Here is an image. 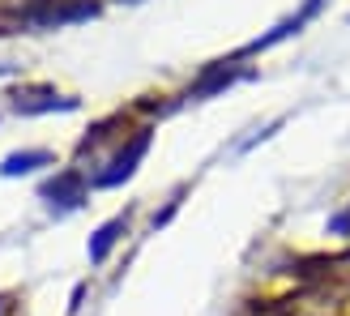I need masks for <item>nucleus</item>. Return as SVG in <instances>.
Wrapping results in <instances>:
<instances>
[{
	"mask_svg": "<svg viewBox=\"0 0 350 316\" xmlns=\"http://www.w3.org/2000/svg\"><path fill=\"white\" fill-rule=\"evenodd\" d=\"M90 17H98V0H34V5L17 9V26L56 30V26L90 22Z\"/></svg>",
	"mask_w": 350,
	"mask_h": 316,
	"instance_id": "nucleus-1",
	"label": "nucleus"
},
{
	"mask_svg": "<svg viewBox=\"0 0 350 316\" xmlns=\"http://www.w3.org/2000/svg\"><path fill=\"white\" fill-rule=\"evenodd\" d=\"M150 137H154V129H150V124H142V129H137L124 146L111 154V163H107V167L90 175V188H120L124 180H133L137 167H142V158H146V150H150Z\"/></svg>",
	"mask_w": 350,
	"mask_h": 316,
	"instance_id": "nucleus-2",
	"label": "nucleus"
},
{
	"mask_svg": "<svg viewBox=\"0 0 350 316\" xmlns=\"http://www.w3.org/2000/svg\"><path fill=\"white\" fill-rule=\"evenodd\" d=\"M39 197H43V205H47V214L64 218V214H73V209L85 205V197H90V180H85L77 167H64V171L51 175V180H43Z\"/></svg>",
	"mask_w": 350,
	"mask_h": 316,
	"instance_id": "nucleus-3",
	"label": "nucleus"
},
{
	"mask_svg": "<svg viewBox=\"0 0 350 316\" xmlns=\"http://www.w3.org/2000/svg\"><path fill=\"white\" fill-rule=\"evenodd\" d=\"M81 98L60 94L56 85H22L9 94V111L13 116H51V111H77Z\"/></svg>",
	"mask_w": 350,
	"mask_h": 316,
	"instance_id": "nucleus-4",
	"label": "nucleus"
},
{
	"mask_svg": "<svg viewBox=\"0 0 350 316\" xmlns=\"http://www.w3.org/2000/svg\"><path fill=\"white\" fill-rule=\"evenodd\" d=\"M243 77H252V68H243L239 60H218V64H209L205 73L188 85V103H205L209 94H218V90H226V85H235V81H243Z\"/></svg>",
	"mask_w": 350,
	"mask_h": 316,
	"instance_id": "nucleus-5",
	"label": "nucleus"
},
{
	"mask_svg": "<svg viewBox=\"0 0 350 316\" xmlns=\"http://www.w3.org/2000/svg\"><path fill=\"white\" fill-rule=\"evenodd\" d=\"M124 231H129V214H116V218H107V222H103L98 231L90 235V248H85V252H90L94 265H103V261L111 256V248L120 243V235H124Z\"/></svg>",
	"mask_w": 350,
	"mask_h": 316,
	"instance_id": "nucleus-6",
	"label": "nucleus"
},
{
	"mask_svg": "<svg viewBox=\"0 0 350 316\" xmlns=\"http://www.w3.org/2000/svg\"><path fill=\"white\" fill-rule=\"evenodd\" d=\"M34 167H51V154L47 150H17V154H9L5 163H0V175L13 180V175H26Z\"/></svg>",
	"mask_w": 350,
	"mask_h": 316,
	"instance_id": "nucleus-7",
	"label": "nucleus"
},
{
	"mask_svg": "<svg viewBox=\"0 0 350 316\" xmlns=\"http://www.w3.org/2000/svg\"><path fill=\"white\" fill-rule=\"evenodd\" d=\"M116 124H124V111H120V116H107L103 124H94L90 133H85V137H81V146H77V158H85V154H90V150H94V146H98V142H103V137H107Z\"/></svg>",
	"mask_w": 350,
	"mask_h": 316,
	"instance_id": "nucleus-8",
	"label": "nucleus"
},
{
	"mask_svg": "<svg viewBox=\"0 0 350 316\" xmlns=\"http://www.w3.org/2000/svg\"><path fill=\"white\" fill-rule=\"evenodd\" d=\"M329 231H334V235H350V209H346V214H338L334 222H329Z\"/></svg>",
	"mask_w": 350,
	"mask_h": 316,
	"instance_id": "nucleus-9",
	"label": "nucleus"
},
{
	"mask_svg": "<svg viewBox=\"0 0 350 316\" xmlns=\"http://www.w3.org/2000/svg\"><path fill=\"white\" fill-rule=\"evenodd\" d=\"M129 5H137V0H129Z\"/></svg>",
	"mask_w": 350,
	"mask_h": 316,
	"instance_id": "nucleus-10",
	"label": "nucleus"
},
{
	"mask_svg": "<svg viewBox=\"0 0 350 316\" xmlns=\"http://www.w3.org/2000/svg\"><path fill=\"white\" fill-rule=\"evenodd\" d=\"M0 34H5V30H0Z\"/></svg>",
	"mask_w": 350,
	"mask_h": 316,
	"instance_id": "nucleus-11",
	"label": "nucleus"
}]
</instances>
